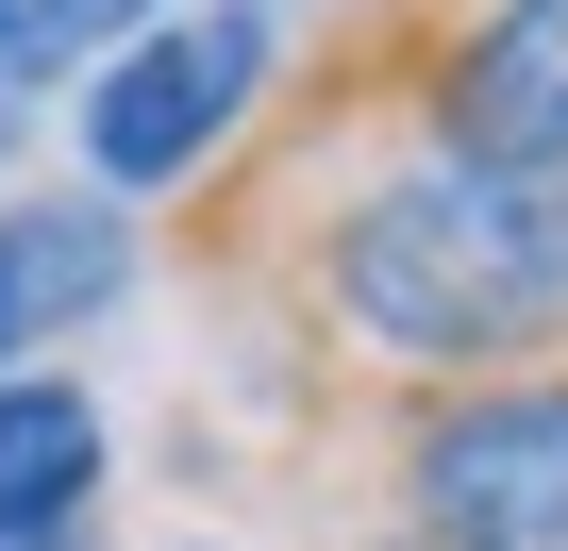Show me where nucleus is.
<instances>
[{
	"label": "nucleus",
	"mask_w": 568,
	"mask_h": 551,
	"mask_svg": "<svg viewBox=\"0 0 568 551\" xmlns=\"http://www.w3.org/2000/svg\"><path fill=\"white\" fill-rule=\"evenodd\" d=\"M335 101V167L251 118V151L318 167V201L267 234V285L318 351H352L368 385H452V368H535L568 351V167H485L435 151L368 68L318 84Z\"/></svg>",
	"instance_id": "1"
},
{
	"label": "nucleus",
	"mask_w": 568,
	"mask_h": 551,
	"mask_svg": "<svg viewBox=\"0 0 568 551\" xmlns=\"http://www.w3.org/2000/svg\"><path fill=\"white\" fill-rule=\"evenodd\" d=\"M385 534L402 551H568V351L385 385Z\"/></svg>",
	"instance_id": "2"
},
{
	"label": "nucleus",
	"mask_w": 568,
	"mask_h": 551,
	"mask_svg": "<svg viewBox=\"0 0 568 551\" xmlns=\"http://www.w3.org/2000/svg\"><path fill=\"white\" fill-rule=\"evenodd\" d=\"M251 118H267V18L201 0V18H134V51H101L68 134H84L101 201H168V184H217Z\"/></svg>",
	"instance_id": "3"
},
{
	"label": "nucleus",
	"mask_w": 568,
	"mask_h": 551,
	"mask_svg": "<svg viewBox=\"0 0 568 551\" xmlns=\"http://www.w3.org/2000/svg\"><path fill=\"white\" fill-rule=\"evenodd\" d=\"M435 151L568 167V0H418V34L368 68Z\"/></svg>",
	"instance_id": "4"
},
{
	"label": "nucleus",
	"mask_w": 568,
	"mask_h": 551,
	"mask_svg": "<svg viewBox=\"0 0 568 551\" xmlns=\"http://www.w3.org/2000/svg\"><path fill=\"white\" fill-rule=\"evenodd\" d=\"M134 285V201H0V368H18V351H51V335H84L101 302Z\"/></svg>",
	"instance_id": "5"
},
{
	"label": "nucleus",
	"mask_w": 568,
	"mask_h": 551,
	"mask_svg": "<svg viewBox=\"0 0 568 551\" xmlns=\"http://www.w3.org/2000/svg\"><path fill=\"white\" fill-rule=\"evenodd\" d=\"M101 401L68 368H0V551H84L101 518Z\"/></svg>",
	"instance_id": "6"
},
{
	"label": "nucleus",
	"mask_w": 568,
	"mask_h": 551,
	"mask_svg": "<svg viewBox=\"0 0 568 551\" xmlns=\"http://www.w3.org/2000/svg\"><path fill=\"white\" fill-rule=\"evenodd\" d=\"M34 18H51V68H101L134 18H168V0H34Z\"/></svg>",
	"instance_id": "7"
},
{
	"label": "nucleus",
	"mask_w": 568,
	"mask_h": 551,
	"mask_svg": "<svg viewBox=\"0 0 568 551\" xmlns=\"http://www.w3.org/2000/svg\"><path fill=\"white\" fill-rule=\"evenodd\" d=\"M34 84H68V68H51V18H34V0H0V101H34Z\"/></svg>",
	"instance_id": "8"
}]
</instances>
